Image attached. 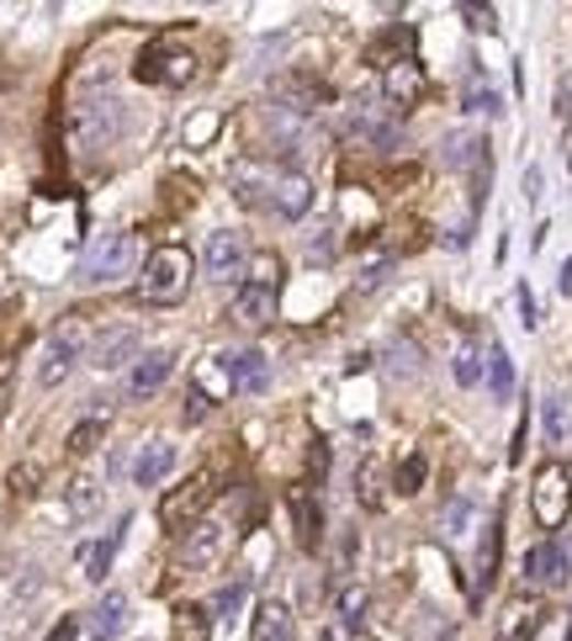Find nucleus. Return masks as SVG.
Returning a JSON list of instances; mask_svg holds the SVG:
<instances>
[{
    "instance_id": "nucleus-28",
    "label": "nucleus",
    "mask_w": 572,
    "mask_h": 641,
    "mask_svg": "<svg viewBox=\"0 0 572 641\" xmlns=\"http://www.w3.org/2000/svg\"><path fill=\"white\" fill-rule=\"evenodd\" d=\"M451 371H456V382H461V387H482V371H487V350H478L472 339H467V345H456Z\"/></svg>"
},
{
    "instance_id": "nucleus-37",
    "label": "nucleus",
    "mask_w": 572,
    "mask_h": 641,
    "mask_svg": "<svg viewBox=\"0 0 572 641\" xmlns=\"http://www.w3.org/2000/svg\"><path fill=\"white\" fill-rule=\"evenodd\" d=\"M356 493H361V504H366V509H382V466H377V461H361Z\"/></svg>"
},
{
    "instance_id": "nucleus-7",
    "label": "nucleus",
    "mask_w": 572,
    "mask_h": 641,
    "mask_svg": "<svg viewBox=\"0 0 572 641\" xmlns=\"http://www.w3.org/2000/svg\"><path fill=\"white\" fill-rule=\"evenodd\" d=\"M345 138L361 144V149H397L403 123H397V112H388L382 101H361V106L345 117Z\"/></svg>"
},
{
    "instance_id": "nucleus-29",
    "label": "nucleus",
    "mask_w": 572,
    "mask_h": 641,
    "mask_svg": "<svg viewBox=\"0 0 572 641\" xmlns=\"http://www.w3.org/2000/svg\"><path fill=\"white\" fill-rule=\"evenodd\" d=\"M487 387L493 397H514V361L504 345H487Z\"/></svg>"
},
{
    "instance_id": "nucleus-49",
    "label": "nucleus",
    "mask_w": 572,
    "mask_h": 641,
    "mask_svg": "<svg viewBox=\"0 0 572 641\" xmlns=\"http://www.w3.org/2000/svg\"><path fill=\"white\" fill-rule=\"evenodd\" d=\"M461 16H467V22H472L478 32L493 27V5H461Z\"/></svg>"
},
{
    "instance_id": "nucleus-19",
    "label": "nucleus",
    "mask_w": 572,
    "mask_h": 641,
    "mask_svg": "<svg viewBox=\"0 0 572 641\" xmlns=\"http://www.w3.org/2000/svg\"><path fill=\"white\" fill-rule=\"evenodd\" d=\"M281 106L287 112H318L324 101H334V86H324V80H313V75H287L281 80Z\"/></svg>"
},
{
    "instance_id": "nucleus-43",
    "label": "nucleus",
    "mask_w": 572,
    "mask_h": 641,
    "mask_svg": "<svg viewBox=\"0 0 572 641\" xmlns=\"http://www.w3.org/2000/svg\"><path fill=\"white\" fill-rule=\"evenodd\" d=\"M324 472H329V446L313 440V451H307V483H324Z\"/></svg>"
},
{
    "instance_id": "nucleus-31",
    "label": "nucleus",
    "mask_w": 572,
    "mask_h": 641,
    "mask_svg": "<svg viewBox=\"0 0 572 641\" xmlns=\"http://www.w3.org/2000/svg\"><path fill=\"white\" fill-rule=\"evenodd\" d=\"M366 605H371V594H366L361 583L339 588V626H345V631H361V626H366Z\"/></svg>"
},
{
    "instance_id": "nucleus-47",
    "label": "nucleus",
    "mask_w": 572,
    "mask_h": 641,
    "mask_svg": "<svg viewBox=\"0 0 572 641\" xmlns=\"http://www.w3.org/2000/svg\"><path fill=\"white\" fill-rule=\"evenodd\" d=\"M461 106H467V112H498L504 101H498L493 91H467V101H461Z\"/></svg>"
},
{
    "instance_id": "nucleus-3",
    "label": "nucleus",
    "mask_w": 572,
    "mask_h": 641,
    "mask_svg": "<svg viewBox=\"0 0 572 641\" xmlns=\"http://www.w3.org/2000/svg\"><path fill=\"white\" fill-rule=\"evenodd\" d=\"M530 509H536V525L541 530H562L572 515V472L562 461H546L530 483Z\"/></svg>"
},
{
    "instance_id": "nucleus-4",
    "label": "nucleus",
    "mask_w": 572,
    "mask_h": 641,
    "mask_svg": "<svg viewBox=\"0 0 572 641\" xmlns=\"http://www.w3.org/2000/svg\"><path fill=\"white\" fill-rule=\"evenodd\" d=\"M133 75L144 80V86H170V91H181L197 80V54L181 48V43H154L144 48V59L133 64Z\"/></svg>"
},
{
    "instance_id": "nucleus-8",
    "label": "nucleus",
    "mask_w": 572,
    "mask_h": 641,
    "mask_svg": "<svg viewBox=\"0 0 572 641\" xmlns=\"http://www.w3.org/2000/svg\"><path fill=\"white\" fill-rule=\"evenodd\" d=\"M568 578H572V541L546 536L541 547H530V556H525V583L530 588H562Z\"/></svg>"
},
{
    "instance_id": "nucleus-25",
    "label": "nucleus",
    "mask_w": 572,
    "mask_h": 641,
    "mask_svg": "<svg viewBox=\"0 0 572 641\" xmlns=\"http://www.w3.org/2000/svg\"><path fill=\"white\" fill-rule=\"evenodd\" d=\"M440 159L451 165V170H467V165H487V138L482 133H451L446 138V149H440Z\"/></svg>"
},
{
    "instance_id": "nucleus-17",
    "label": "nucleus",
    "mask_w": 572,
    "mask_h": 641,
    "mask_svg": "<svg viewBox=\"0 0 572 641\" xmlns=\"http://www.w3.org/2000/svg\"><path fill=\"white\" fill-rule=\"evenodd\" d=\"M170 466H176V446H170V440H149V446L138 451V461H133V483H138V488H159V483L170 477Z\"/></svg>"
},
{
    "instance_id": "nucleus-20",
    "label": "nucleus",
    "mask_w": 572,
    "mask_h": 641,
    "mask_svg": "<svg viewBox=\"0 0 572 641\" xmlns=\"http://www.w3.org/2000/svg\"><path fill=\"white\" fill-rule=\"evenodd\" d=\"M249 641H292V610L281 599H260L249 620Z\"/></svg>"
},
{
    "instance_id": "nucleus-50",
    "label": "nucleus",
    "mask_w": 572,
    "mask_h": 641,
    "mask_svg": "<svg viewBox=\"0 0 572 641\" xmlns=\"http://www.w3.org/2000/svg\"><path fill=\"white\" fill-rule=\"evenodd\" d=\"M75 631H80L75 620H59V626H54V631H48V637H43V641H75Z\"/></svg>"
},
{
    "instance_id": "nucleus-16",
    "label": "nucleus",
    "mask_w": 572,
    "mask_h": 641,
    "mask_svg": "<svg viewBox=\"0 0 572 641\" xmlns=\"http://www.w3.org/2000/svg\"><path fill=\"white\" fill-rule=\"evenodd\" d=\"M122 631H127V599H122V594H101L91 620H86V637L91 641H117Z\"/></svg>"
},
{
    "instance_id": "nucleus-45",
    "label": "nucleus",
    "mask_w": 572,
    "mask_h": 641,
    "mask_svg": "<svg viewBox=\"0 0 572 641\" xmlns=\"http://www.w3.org/2000/svg\"><path fill=\"white\" fill-rule=\"evenodd\" d=\"M557 117L572 127V69L562 75V80H557Z\"/></svg>"
},
{
    "instance_id": "nucleus-48",
    "label": "nucleus",
    "mask_w": 572,
    "mask_h": 641,
    "mask_svg": "<svg viewBox=\"0 0 572 641\" xmlns=\"http://www.w3.org/2000/svg\"><path fill=\"white\" fill-rule=\"evenodd\" d=\"M519 318H525V329H536L541 324V313H536V297H530V286L519 281Z\"/></svg>"
},
{
    "instance_id": "nucleus-33",
    "label": "nucleus",
    "mask_w": 572,
    "mask_h": 641,
    "mask_svg": "<svg viewBox=\"0 0 572 641\" xmlns=\"http://www.w3.org/2000/svg\"><path fill=\"white\" fill-rule=\"evenodd\" d=\"M424 477H429V457H424V451H408V457L397 461V477H392V488H397V493H419Z\"/></svg>"
},
{
    "instance_id": "nucleus-41",
    "label": "nucleus",
    "mask_w": 572,
    "mask_h": 641,
    "mask_svg": "<svg viewBox=\"0 0 572 641\" xmlns=\"http://www.w3.org/2000/svg\"><path fill=\"white\" fill-rule=\"evenodd\" d=\"M392 371H397V376H408V371H414V376H419V345H408V339H397V345H392V361H388Z\"/></svg>"
},
{
    "instance_id": "nucleus-34",
    "label": "nucleus",
    "mask_w": 572,
    "mask_h": 641,
    "mask_svg": "<svg viewBox=\"0 0 572 641\" xmlns=\"http://www.w3.org/2000/svg\"><path fill=\"white\" fill-rule=\"evenodd\" d=\"M96 509H101V483H96V477H75V483H69V515L91 519Z\"/></svg>"
},
{
    "instance_id": "nucleus-9",
    "label": "nucleus",
    "mask_w": 572,
    "mask_h": 641,
    "mask_svg": "<svg viewBox=\"0 0 572 641\" xmlns=\"http://www.w3.org/2000/svg\"><path fill=\"white\" fill-rule=\"evenodd\" d=\"M244 260H249V239H244V228H217V234H208V245H202V271H208L212 281L239 275Z\"/></svg>"
},
{
    "instance_id": "nucleus-12",
    "label": "nucleus",
    "mask_w": 572,
    "mask_h": 641,
    "mask_svg": "<svg viewBox=\"0 0 572 641\" xmlns=\"http://www.w3.org/2000/svg\"><path fill=\"white\" fill-rule=\"evenodd\" d=\"M176 371V356L170 350H144L133 367H127V403H149Z\"/></svg>"
},
{
    "instance_id": "nucleus-21",
    "label": "nucleus",
    "mask_w": 572,
    "mask_h": 641,
    "mask_svg": "<svg viewBox=\"0 0 572 641\" xmlns=\"http://www.w3.org/2000/svg\"><path fill=\"white\" fill-rule=\"evenodd\" d=\"M307 207H313V185H307V176L281 170V176H276V213L298 223V217H307Z\"/></svg>"
},
{
    "instance_id": "nucleus-46",
    "label": "nucleus",
    "mask_w": 572,
    "mask_h": 641,
    "mask_svg": "<svg viewBox=\"0 0 572 641\" xmlns=\"http://www.w3.org/2000/svg\"><path fill=\"white\" fill-rule=\"evenodd\" d=\"M11 376H16V361L0 356V419H5V408H11Z\"/></svg>"
},
{
    "instance_id": "nucleus-39",
    "label": "nucleus",
    "mask_w": 572,
    "mask_h": 641,
    "mask_svg": "<svg viewBox=\"0 0 572 641\" xmlns=\"http://www.w3.org/2000/svg\"><path fill=\"white\" fill-rule=\"evenodd\" d=\"M217 127H223V117H217V112L191 117V123H186V144H191V149H208L212 138H217Z\"/></svg>"
},
{
    "instance_id": "nucleus-26",
    "label": "nucleus",
    "mask_w": 572,
    "mask_h": 641,
    "mask_svg": "<svg viewBox=\"0 0 572 641\" xmlns=\"http://www.w3.org/2000/svg\"><path fill=\"white\" fill-rule=\"evenodd\" d=\"M498 547H504V519H487V530H482V547H478V594H487V583L498 573Z\"/></svg>"
},
{
    "instance_id": "nucleus-10",
    "label": "nucleus",
    "mask_w": 572,
    "mask_h": 641,
    "mask_svg": "<svg viewBox=\"0 0 572 641\" xmlns=\"http://www.w3.org/2000/svg\"><path fill=\"white\" fill-rule=\"evenodd\" d=\"M112 133H117V112H112V101H75V127H69L75 149L96 154L101 144H112Z\"/></svg>"
},
{
    "instance_id": "nucleus-15",
    "label": "nucleus",
    "mask_w": 572,
    "mask_h": 641,
    "mask_svg": "<svg viewBox=\"0 0 572 641\" xmlns=\"http://www.w3.org/2000/svg\"><path fill=\"white\" fill-rule=\"evenodd\" d=\"M541 435H546V446H568L572 440V393L568 387H551L541 397Z\"/></svg>"
},
{
    "instance_id": "nucleus-2",
    "label": "nucleus",
    "mask_w": 572,
    "mask_h": 641,
    "mask_svg": "<svg viewBox=\"0 0 572 641\" xmlns=\"http://www.w3.org/2000/svg\"><path fill=\"white\" fill-rule=\"evenodd\" d=\"M212 498H217V472H197V477L176 483V488L159 498V525L165 530H191L197 519L208 515Z\"/></svg>"
},
{
    "instance_id": "nucleus-23",
    "label": "nucleus",
    "mask_w": 572,
    "mask_h": 641,
    "mask_svg": "<svg viewBox=\"0 0 572 641\" xmlns=\"http://www.w3.org/2000/svg\"><path fill=\"white\" fill-rule=\"evenodd\" d=\"M122 536H127V519H117V530H112V536H101V541H91V547H80V567H86V578L91 583H106Z\"/></svg>"
},
{
    "instance_id": "nucleus-30",
    "label": "nucleus",
    "mask_w": 572,
    "mask_h": 641,
    "mask_svg": "<svg viewBox=\"0 0 572 641\" xmlns=\"http://www.w3.org/2000/svg\"><path fill=\"white\" fill-rule=\"evenodd\" d=\"M69 371H75V356H64L59 345H48V350H43V361H37V387H43V393H54Z\"/></svg>"
},
{
    "instance_id": "nucleus-22",
    "label": "nucleus",
    "mask_w": 572,
    "mask_h": 641,
    "mask_svg": "<svg viewBox=\"0 0 572 641\" xmlns=\"http://www.w3.org/2000/svg\"><path fill=\"white\" fill-rule=\"evenodd\" d=\"M382 91H388V101L403 112V106H414L424 95V69L414 59H403V64H392L388 69V80H382Z\"/></svg>"
},
{
    "instance_id": "nucleus-52",
    "label": "nucleus",
    "mask_w": 572,
    "mask_h": 641,
    "mask_svg": "<svg viewBox=\"0 0 572 641\" xmlns=\"http://www.w3.org/2000/svg\"><path fill=\"white\" fill-rule=\"evenodd\" d=\"M318 641H334V637H329V631H324V637H318Z\"/></svg>"
},
{
    "instance_id": "nucleus-51",
    "label": "nucleus",
    "mask_w": 572,
    "mask_h": 641,
    "mask_svg": "<svg viewBox=\"0 0 572 641\" xmlns=\"http://www.w3.org/2000/svg\"><path fill=\"white\" fill-rule=\"evenodd\" d=\"M562 292H572V260L562 266Z\"/></svg>"
},
{
    "instance_id": "nucleus-40",
    "label": "nucleus",
    "mask_w": 572,
    "mask_h": 641,
    "mask_svg": "<svg viewBox=\"0 0 572 641\" xmlns=\"http://www.w3.org/2000/svg\"><path fill=\"white\" fill-rule=\"evenodd\" d=\"M244 588H249V583H228V588H223V594L212 599L208 610L217 615V620H234V615H239V605H244Z\"/></svg>"
},
{
    "instance_id": "nucleus-27",
    "label": "nucleus",
    "mask_w": 572,
    "mask_h": 641,
    "mask_svg": "<svg viewBox=\"0 0 572 641\" xmlns=\"http://www.w3.org/2000/svg\"><path fill=\"white\" fill-rule=\"evenodd\" d=\"M371 59L382 64V69H392V64H403V59H414V32H408V27L382 32V37L371 43Z\"/></svg>"
},
{
    "instance_id": "nucleus-35",
    "label": "nucleus",
    "mask_w": 572,
    "mask_h": 641,
    "mask_svg": "<svg viewBox=\"0 0 572 641\" xmlns=\"http://www.w3.org/2000/svg\"><path fill=\"white\" fill-rule=\"evenodd\" d=\"M101 435H106V419H80V425L69 429V457H91L96 446H101Z\"/></svg>"
},
{
    "instance_id": "nucleus-44",
    "label": "nucleus",
    "mask_w": 572,
    "mask_h": 641,
    "mask_svg": "<svg viewBox=\"0 0 572 641\" xmlns=\"http://www.w3.org/2000/svg\"><path fill=\"white\" fill-rule=\"evenodd\" d=\"M276 271H281V266H276V255H255V260H249V281H271L276 286V281H281Z\"/></svg>"
},
{
    "instance_id": "nucleus-24",
    "label": "nucleus",
    "mask_w": 572,
    "mask_h": 641,
    "mask_svg": "<svg viewBox=\"0 0 572 641\" xmlns=\"http://www.w3.org/2000/svg\"><path fill=\"white\" fill-rule=\"evenodd\" d=\"M223 367H228V382L244 387V393H260V387L271 382V367H266V356H260V350H239V356H228Z\"/></svg>"
},
{
    "instance_id": "nucleus-11",
    "label": "nucleus",
    "mask_w": 572,
    "mask_h": 641,
    "mask_svg": "<svg viewBox=\"0 0 572 641\" xmlns=\"http://www.w3.org/2000/svg\"><path fill=\"white\" fill-rule=\"evenodd\" d=\"M228 318L239 329H271L276 324V286L271 281H244L239 297L228 303Z\"/></svg>"
},
{
    "instance_id": "nucleus-1",
    "label": "nucleus",
    "mask_w": 572,
    "mask_h": 641,
    "mask_svg": "<svg viewBox=\"0 0 572 641\" xmlns=\"http://www.w3.org/2000/svg\"><path fill=\"white\" fill-rule=\"evenodd\" d=\"M191 275H197L191 249L165 245L144 260V271H138V281H133V297H138L144 307H176L186 292H191Z\"/></svg>"
},
{
    "instance_id": "nucleus-36",
    "label": "nucleus",
    "mask_w": 572,
    "mask_h": 641,
    "mask_svg": "<svg viewBox=\"0 0 572 641\" xmlns=\"http://www.w3.org/2000/svg\"><path fill=\"white\" fill-rule=\"evenodd\" d=\"M48 345H59L64 356H86V324H80V318H59L54 335H48Z\"/></svg>"
},
{
    "instance_id": "nucleus-14",
    "label": "nucleus",
    "mask_w": 572,
    "mask_h": 641,
    "mask_svg": "<svg viewBox=\"0 0 572 641\" xmlns=\"http://www.w3.org/2000/svg\"><path fill=\"white\" fill-rule=\"evenodd\" d=\"M138 345H144V335H138L133 324H122V329H106V335H96V345H91V367L96 371L133 367V361H138Z\"/></svg>"
},
{
    "instance_id": "nucleus-18",
    "label": "nucleus",
    "mask_w": 572,
    "mask_h": 641,
    "mask_svg": "<svg viewBox=\"0 0 572 641\" xmlns=\"http://www.w3.org/2000/svg\"><path fill=\"white\" fill-rule=\"evenodd\" d=\"M287 509H292V519H298V547L302 551H318V547H324V515H318L313 493H307V488H292Z\"/></svg>"
},
{
    "instance_id": "nucleus-38",
    "label": "nucleus",
    "mask_w": 572,
    "mask_h": 641,
    "mask_svg": "<svg viewBox=\"0 0 572 641\" xmlns=\"http://www.w3.org/2000/svg\"><path fill=\"white\" fill-rule=\"evenodd\" d=\"M472 515H478L472 498H451L446 515H440V530H446V536H467V530H472Z\"/></svg>"
},
{
    "instance_id": "nucleus-42",
    "label": "nucleus",
    "mask_w": 572,
    "mask_h": 641,
    "mask_svg": "<svg viewBox=\"0 0 572 641\" xmlns=\"http://www.w3.org/2000/svg\"><path fill=\"white\" fill-rule=\"evenodd\" d=\"M186 397H191V403H186V425H197V419H208L212 408H217V397H212V393H202L197 382H191V393H186Z\"/></svg>"
},
{
    "instance_id": "nucleus-6",
    "label": "nucleus",
    "mask_w": 572,
    "mask_h": 641,
    "mask_svg": "<svg viewBox=\"0 0 572 641\" xmlns=\"http://www.w3.org/2000/svg\"><path fill=\"white\" fill-rule=\"evenodd\" d=\"M133 260H138V239L122 228V234H106L101 245L80 260V281L86 286H101V281H117V275L133 271Z\"/></svg>"
},
{
    "instance_id": "nucleus-5",
    "label": "nucleus",
    "mask_w": 572,
    "mask_h": 641,
    "mask_svg": "<svg viewBox=\"0 0 572 641\" xmlns=\"http://www.w3.org/2000/svg\"><path fill=\"white\" fill-rule=\"evenodd\" d=\"M223 551H228V525L223 519H197L181 536V547H176V567L181 573H202V567L223 562Z\"/></svg>"
},
{
    "instance_id": "nucleus-32",
    "label": "nucleus",
    "mask_w": 572,
    "mask_h": 641,
    "mask_svg": "<svg viewBox=\"0 0 572 641\" xmlns=\"http://www.w3.org/2000/svg\"><path fill=\"white\" fill-rule=\"evenodd\" d=\"M208 631H212L208 605H181L176 610V637L181 641H208Z\"/></svg>"
},
{
    "instance_id": "nucleus-13",
    "label": "nucleus",
    "mask_w": 572,
    "mask_h": 641,
    "mask_svg": "<svg viewBox=\"0 0 572 641\" xmlns=\"http://www.w3.org/2000/svg\"><path fill=\"white\" fill-rule=\"evenodd\" d=\"M276 176L281 170H266V165H244L234 176V202L244 213H276Z\"/></svg>"
}]
</instances>
